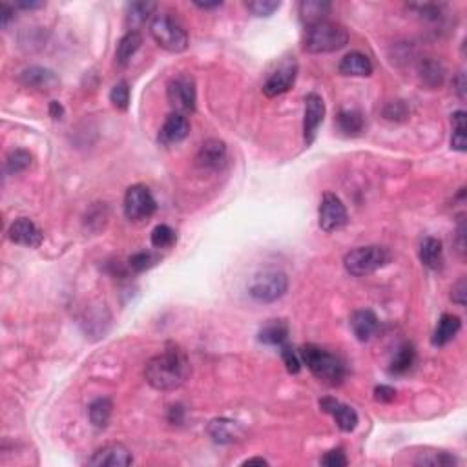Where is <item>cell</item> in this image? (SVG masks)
<instances>
[{
  "mask_svg": "<svg viewBox=\"0 0 467 467\" xmlns=\"http://www.w3.org/2000/svg\"><path fill=\"white\" fill-rule=\"evenodd\" d=\"M190 360L176 343H168L157 356L148 360L144 378L156 391H176L188 380Z\"/></svg>",
  "mask_w": 467,
  "mask_h": 467,
  "instance_id": "cell-1",
  "label": "cell"
},
{
  "mask_svg": "<svg viewBox=\"0 0 467 467\" xmlns=\"http://www.w3.org/2000/svg\"><path fill=\"white\" fill-rule=\"evenodd\" d=\"M299 358L312 375L328 387H338L347 378L345 362L338 354L331 353L323 347L312 345V343L304 345L299 350Z\"/></svg>",
  "mask_w": 467,
  "mask_h": 467,
  "instance_id": "cell-2",
  "label": "cell"
},
{
  "mask_svg": "<svg viewBox=\"0 0 467 467\" xmlns=\"http://www.w3.org/2000/svg\"><path fill=\"white\" fill-rule=\"evenodd\" d=\"M349 43V31L333 21H320L305 28L304 50L307 53H333L345 48Z\"/></svg>",
  "mask_w": 467,
  "mask_h": 467,
  "instance_id": "cell-3",
  "label": "cell"
},
{
  "mask_svg": "<svg viewBox=\"0 0 467 467\" xmlns=\"http://www.w3.org/2000/svg\"><path fill=\"white\" fill-rule=\"evenodd\" d=\"M391 252L385 247L380 245H367V247H358V249L350 250L343 257V267L350 276L362 278V276H369V274L376 272V270L383 269L389 265L391 261Z\"/></svg>",
  "mask_w": 467,
  "mask_h": 467,
  "instance_id": "cell-4",
  "label": "cell"
},
{
  "mask_svg": "<svg viewBox=\"0 0 467 467\" xmlns=\"http://www.w3.org/2000/svg\"><path fill=\"white\" fill-rule=\"evenodd\" d=\"M150 33L154 41L170 53H181L188 48V33H186L185 26L177 18L170 17V13L156 15L150 24Z\"/></svg>",
  "mask_w": 467,
  "mask_h": 467,
  "instance_id": "cell-5",
  "label": "cell"
},
{
  "mask_svg": "<svg viewBox=\"0 0 467 467\" xmlns=\"http://www.w3.org/2000/svg\"><path fill=\"white\" fill-rule=\"evenodd\" d=\"M286 289H289L286 274L279 272V270H265L252 279L249 292L259 304H272L285 296Z\"/></svg>",
  "mask_w": 467,
  "mask_h": 467,
  "instance_id": "cell-6",
  "label": "cell"
},
{
  "mask_svg": "<svg viewBox=\"0 0 467 467\" xmlns=\"http://www.w3.org/2000/svg\"><path fill=\"white\" fill-rule=\"evenodd\" d=\"M157 210V203L150 188L144 185H131L124 194V215L134 223H141L152 218Z\"/></svg>",
  "mask_w": 467,
  "mask_h": 467,
  "instance_id": "cell-7",
  "label": "cell"
},
{
  "mask_svg": "<svg viewBox=\"0 0 467 467\" xmlns=\"http://www.w3.org/2000/svg\"><path fill=\"white\" fill-rule=\"evenodd\" d=\"M166 97L170 106L177 114L188 115L195 112L198 93H195V82L190 75H177L166 86Z\"/></svg>",
  "mask_w": 467,
  "mask_h": 467,
  "instance_id": "cell-8",
  "label": "cell"
},
{
  "mask_svg": "<svg viewBox=\"0 0 467 467\" xmlns=\"http://www.w3.org/2000/svg\"><path fill=\"white\" fill-rule=\"evenodd\" d=\"M318 223L323 232H336L349 223V214L340 198L333 192H325L318 210Z\"/></svg>",
  "mask_w": 467,
  "mask_h": 467,
  "instance_id": "cell-9",
  "label": "cell"
},
{
  "mask_svg": "<svg viewBox=\"0 0 467 467\" xmlns=\"http://www.w3.org/2000/svg\"><path fill=\"white\" fill-rule=\"evenodd\" d=\"M296 77H298V63H296L294 57H286V59L274 70L272 75L267 79V82L263 85V93L270 99L279 97V95L286 93L294 86Z\"/></svg>",
  "mask_w": 467,
  "mask_h": 467,
  "instance_id": "cell-10",
  "label": "cell"
},
{
  "mask_svg": "<svg viewBox=\"0 0 467 467\" xmlns=\"http://www.w3.org/2000/svg\"><path fill=\"white\" fill-rule=\"evenodd\" d=\"M325 117V102L318 93H308L305 97V115H304V139L307 146H311L316 139L318 128Z\"/></svg>",
  "mask_w": 467,
  "mask_h": 467,
  "instance_id": "cell-11",
  "label": "cell"
},
{
  "mask_svg": "<svg viewBox=\"0 0 467 467\" xmlns=\"http://www.w3.org/2000/svg\"><path fill=\"white\" fill-rule=\"evenodd\" d=\"M130 463H134V456L122 444H106L88 460V466L93 467H127Z\"/></svg>",
  "mask_w": 467,
  "mask_h": 467,
  "instance_id": "cell-12",
  "label": "cell"
},
{
  "mask_svg": "<svg viewBox=\"0 0 467 467\" xmlns=\"http://www.w3.org/2000/svg\"><path fill=\"white\" fill-rule=\"evenodd\" d=\"M8 234L13 243L21 245V247H28V249H37L44 240L43 230L30 218H18L17 221H13Z\"/></svg>",
  "mask_w": 467,
  "mask_h": 467,
  "instance_id": "cell-13",
  "label": "cell"
},
{
  "mask_svg": "<svg viewBox=\"0 0 467 467\" xmlns=\"http://www.w3.org/2000/svg\"><path fill=\"white\" fill-rule=\"evenodd\" d=\"M320 407L323 413L331 414V417L336 420V425L343 433H350V431L356 429V425H358V413H356L353 407L341 404V402H338L336 398H331V396L321 398Z\"/></svg>",
  "mask_w": 467,
  "mask_h": 467,
  "instance_id": "cell-14",
  "label": "cell"
},
{
  "mask_svg": "<svg viewBox=\"0 0 467 467\" xmlns=\"http://www.w3.org/2000/svg\"><path fill=\"white\" fill-rule=\"evenodd\" d=\"M195 163L203 170H221L227 164V144L219 139H208L201 144Z\"/></svg>",
  "mask_w": 467,
  "mask_h": 467,
  "instance_id": "cell-15",
  "label": "cell"
},
{
  "mask_svg": "<svg viewBox=\"0 0 467 467\" xmlns=\"http://www.w3.org/2000/svg\"><path fill=\"white\" fill-rule=\"evenodd\" d=\"M18 80L26 88H33L38 90V92H53L60 85L57 73L43 66L26 68L24 72L21 73V77H18Z\"/></svg>",
  "mask_w": 467,
  "mask_h": 467,
  "instance_id": "cell-16",
  "label": "cell"
},
{
  "mask_svg": "<svg viewBox=\"0 0 467 467\" xmlns=\"http://www.w3.org/2000/svg\"><path fill=\"white\" fill-rule=\"evenodd\" d=\"M190 134V122L186 119V115L183 114H170L164 121V124L159 130V143L164 146H170V144L181 143L183 139H186V135Z\"/></svg>",
  "mask_w": 467,
  "mask_h": 467,
  "instance_id": "cell-17",
  "label": "cell"
},
{
  "mask_svg": "<svg viewBox=\"0 0 467 467\" xmlns=\"http://www.w3.org/2000/svg\"><path fill=\"white\" fill-rule=\"evenodd\" d=\"M207 431L215 444H234L245 436L243 425L228 418H215L208 424Z\"/></svg>",
  "mask_w": 467,
  "mask_h": 467,
  "instance_id": "cell-18",
  "label": "cell"
},
{
  "mask_svg": "<svg viewBox=\"0 0 467 467\" xmlns=\"http://www.w3.org/2000/svg\"><path fill=\"white\" fill-rule=\"evenodd\" d=\"M378 318L369 308L356 311L350 316V328H353L354 336H356L358 341H369L370 338L375 336L376 331H378Z\"/></svg>",
  "mask_w": 467,
  "mask_h": 467,
  "instance_id": "cell-19",
  "label": "cell"
},
{
  "mask_svg": "<svg viewBox=\"0 0 467 467\" xmlns=\"http://www.w3.org/2000/svg\"><path fill=\"white\" fill-rule=\"evenodd\" d=\"M338 72L345 77H369L372 73V63L367 55L360 51H350L340 60Z\"/></svg>",
  "mask_w": 467,
  "mask_h": 467,
  "instance_id": "cell-20",
  "label": "cell"
},
{
  "mask_svg": "<svg viewBox=\"0 0 467 467\" xmlns=\"http://www.w3.org/2000/svg\"><path fill=\"white\" fill-rule=\"evenodd\" d=\"M462 328V321H460L458 316L455 314H442L440 320H438L436 328L433 333V345L434 347H446L449 341H453L456 338V334L460 333Z\"/></svg>",
  "mask_w": 467,
  "mask_h": 467,
  "instance_id": "cell-21",
  "label": "cell"
},
{
  "mask_svg": "<svg viewBox=\"0 0 467 467\" xmlns=\"http://www.w3.org/2000/svg\"><path fill=\"white\" fill-rule=\"evenodd\" d=\"M418 257L422 265L431 270H440L444 267V247L436 237H425L418 249Z\"/></svg>",
  "mask_w": 467,
  "mask_h": 467,
  "instance_id": "cell-22",
  "label": "cell"
},
{
  "mask_svg": "<svg viewBox=\"0 0 467 467\" xmlns=\"http://www.w3.org/2000/svg\"><path fill=\"white\" fill-rule=\"evenodd\" d=\"M257 338L265 345H283L289 340V323L285 320H269L261 327Z\"/></svg>",
  "mask_w": 467,
  "mask_h": 467,
  "instance_id": "cell-23",
  "label": "cell"
},
{
  "mask_svg": "<svg viewBox=\"0 0 467 467\" xmlns=\"http://www.w3.org/2000/svg\"><path fill=\"white\" fill-rule=\"evenodd\" d=\"M141 44H143V37H141L139 31H128V33L119 41L117 50H115V63H117V66H128V63H130L131 57L137 53Z\"/></svg>",
  "mask_w": 467,
  "mask_h": 467,
  "instance_id": "cell-24",
  "label": "cell"
},
{
  "mask_svg": "<svg viewBox=\"0 0 467 467\" xmlns=\"http://www.w3.org/2000/svg\"><path fill=\"white\" fill-rule=\"evenodd\" d=\"M331 8L333 6L327 0H304V2H299V17L307 26L316 24V22L327 18Z\"/></svg>",
  "mask_w": 467,
  "mask_h": 467,
  "instance_id": "cell-25",
  "label": "cell"
},
{
  "mask_svg": "<svg viewBox=\"0 0 467 467\" xmlns=\"http://www.w3.org/2000/svg\"><path fill=\"white\" fill-rule=\"evenodd\" d=\"M157 9L156 2H130L127 6V26L130 31H137Z\"/></svg>",
  "mask_w": 467,
  "mask_h": 467,
  "instance_id": "cell-26",
  "label": "cell"
},
{
  "mask_svg": "<svg viewBox=\"0 0 467 467\" xmlns=\"http://www.w3.org/2000/svg\"><path fill=\"white\" fill-rule=\"evenodd\" d=\"M414 360H417V350H414V347L411 345V343H404L400 349L396 350L394 356H392L389 372L396 376L405 375V372H409V370L413 369Z\"/></svg>",
  "mask_w": 467,
  "mask_h": 467,
  "instance_id": "cell-27",
  "label": "cell"
},
{
  "mask_svg": "<svg viewBox=\"0 0 467 467\" xmlns=\"http://www.w3.org/2000/svg\"><path fill=\"white\" fill-rule=\"evenodd\" d=\"M336 124L345 135H360L365 128V119L358 109H341L336 117Z\"/></svg>",
  "mask_w": 467,
  "mask_h": 467,
  "instance_id": "cell-28",
  "label": "cell"
},
{
  "mask_svg": "<svg viewBox=\"0 0 467 467\" xmlns=\"http://www.w3.org/2000/svg\"><path fill=\"white\" fill-rule=\"evenodd\" d=\"M112 409H114V404H112L109 398H97V400H93L88 407V417L93 427L104 429L106 425H108L109 418H112Z\"/></svg>",
  "mask_w": 467,
  "mask_h": 467,
  "instance_id": "cell-29",
  "label": "cell"
},
{
  "mask_svg": "<svg viewBox=\"0 0 467 467\" xmlns=\"http://www.w3.org/2000/svg\"><path fill=\"white\" fill-rule=\"evenodd\" d=\"M453 121V137H451V148L456 152H466L467 150V115L466 112H455L451 115Z\"/></svg>",
  "mask_w": 467,
  "mask_h": 467,
  "instance_id": "cell-30",
  "label": "cell"
},
{
  "mask_svg": "<svg viewBox=\"0 0 467 467\" xmlns=\"http://www.w3.org/2000/svg\"><path fill=\"white\" fill-rule=\"evenodd\" d=\"M31 161H33V157H31V154L28 152V150H24V148H15V150H11V152L8 154V157H6V173H8V176H17V173L30 168Z\"/></svg>",
  "mask_w": 467,
  "mask_h": 467,
  "instance_id": "cell-31",
  "label": "cell"
},
{
  "mask_svg": "<svg viewBox=\"0 0 467 467\" xmlns=\"http://www.w3.org/2000/svg\"><path fill=\"white\" fill-rule=\"evenodd\" d=\"M150 241H152V247H156V249H170L176 245L177 236L168 225H157L150 234Z\"/></svg>",
  "mask_w": 467,
  "mask_h": 467,
  "instance_id": "cell-32",
  "label": "cell"
},
{
  "mask_svg": "<svg viewBox=\"0 0 467 467\" xmlns=\"http://www.w3.org/2000/svg\"><path fill=\"white\" fill-rule=\"evenodd\" d=\"M159 261L161 256H157V254L154 252H137L134 254V256H130V259H128V267H130L131 272L141 274L150 270L152 267H156Z\"/></svg>",
  "mask_w": 467,
  "mask_h": 467,
  "instance_id": "cell-33",
  "label": "cell"
},
{
  "mask_svg": "<svg viewBox=\"0 0 467 467\" xmlns=\"http://www.w3.org/2000/svg\"><path fill=\"white\" fill-rule=\"evenodd\" d=\"M458 462L456 456L449 455L446 451H438V453H433L429 456V453H422L420 456L417 458V466H433V467H447V466H455Z\"/></svg>",
  "mask_w": 467,
  "mask_h": 467,
  "instance_id": "cell-34",
  "label": "cell"
},
{
  "mask_svg": "<svg viewBox=\"0 0 467 467\" xmlns=\"http://www.w3.org/2000/svg\"><path fill=\"white\" fill-rule=\"evenodd\" d=\"M109 101L121 112H127L128 106H130V86H128L127 80H119L117 85L112 88L109 92Z\"/></svg>",
  "mask_w": 467,
  "mask_h": 467,
  "instance_id": "cell-35",
  "label": "cell"
},
{
  "mask_svg": "<svg viewBox=\"0 0 467 467\" xmlns=\"http://www.w3.org/2000/svg\"><path fill=\"white\" fill-rule=\"evenodd\" d=\"M247 8L256 17H270L272 13L281 8V2H276V0H252V2H247Z\"/></svg>",
  "mask_w": 467,
  "mask_h": 467,
  "instance_id": "cell-36",
  "label": "cell"
},
{
  "mask_svg": "<svg viewBox=\"0 0 467 467\" xmlns=\"http://www.w3.org/2000/svg\"><path fill=\"white\" fill-rule=\"evenodd\" d=\"M279 349H281L279 354H281V360L283 363H285L286 370H289L291 375H298L299 370H301V358H299V354L296 353L286 341L283 345H279Z\"/></svg>",
  "mask_w": 467,
  "mask_h": 467,
  "instance_id": "cell-37",
  "label": "cell"
},
{
  "mask_svg": "<svg viewBox=\"0 0 467 467\" xmlns=\"http://www.w3.org/2000/svg\"><path fill=\"white\" fill-rule=\"evenodd\" d=\"M422 79H424V82H427L429 86L442 85V79H444L442 66L433 63V60L422 64Z\"/></svg>",
  "mask_w": 467,
  "mask_h": 467,
  "instance_id": "cell-38",
  "label": "cell"
},
{
  "mask_svg": "<svg viewBox=\"0 0 467 467\" xmlns=\"http://www.w3.org/2000/svg\"><path fill=\"white\" fill-rule=\"evenodd\" d=\"M383 117L387 119V121H405L409 117V108L405 102L402 101H392L389 102L385 108H383Z\"/></svg>",
  "mask_w": 467,
  "mask_h": 467,
  "instance_id": "cell-39",
  "label": "cell"
},
{
  "mask_svg": "<svg viewBox=\"0 0 467 467\" xmlns=\"http://www.w3.org/2000/svg\"><path fill=\"white\" fill-rule=\"evenodd\" d=\"M347 456L343 453V449H333L325 453L323 458H321V466L325 467H345L347 466Z\"/></svg>",
  "mask_w": 467,
  "mask_h": 467,
  "instance_id": "cell-40",
  "label": "cell"
},
{
  "mask_svg": "<svg viewBox=\"0 0 467 467\" xmlns=\"http://www.w3.org/2000/svg\"><path fill=\"white\" fill-rule=\"evenodd\" d=\"M413 9H417L418 15H422L424 18H427V21H438V18L442 17L440 15V6H434V4H413L411 6Z\"/></svg>",
  "mask_w": 467,
  "mask_h": 467,
  "instance_id": "cell-41",
  "label": "cell"
},
{
  "mask_svg": "<svg viewBox=\"0 0 467 467\" xmlns=\"http://www.w3.org/2000/svg\"><path fill=\"white\" fill-rule=\"evenodd\" d=\"M396 398V391L391 385H376L375 387V400L382 404H391Z\"/></svg>",
  "mask_w": 467,
  "mask_h": 467,
  "instance_id": "cell-42",
  "label": "cell"
},
{
  "mask_svg": "<svg viewBox=\"0 0 467 467\" xmlns=\"http://www.w3.org/2000/svg\"><path fill=\"white\" fill-rule=\"evenodd\" d=\"M466 279H460L458 283H456L455 286H453V294H451V298H453V301L455 304H458L460 307H463L466 305Z\"/></svg>",
  "mask_w": 467,
  "mask_h": 467,
  "instance_id": "cell-43",
  "label": "cell"
},
{
  "mask_svg": "<svg viewBox=\"0 0 467 467\" xmlns=\"http://www.w3.org/2000/svg\"><path fill=\"white\" fill-rule=\"evenodd\" d=\"M13 18H15V8H11L9 4L0 6V26H2L4 30L8 28Z\"/></svg>",
  "mask_w": 467,
  "mask_h": 467,
  "instance_id": "cell-44",
  "label": "cell"
},
{
  "mask_svg": "<svg viewBox=\"0 0 467 467\" xmlns=\"http://www.w3.org/2000/svg\"><path fill=\"white\" fill-rule=\"evenodd\" d=\"M168 422L173 425H179L185 422V409H183V405H172V407H170Z\"/></svg>",
  "mask_w": 467,
  "mask_h": 467,
  "instance_id": "cell-45",
  "label": "cell"
},
{
  "mask_svg": "<svg viewBox=\"0 0 467 467\" xmlns=\"http://www.w3.org/2000/svg\"><path fill=\"white\" fill-rule=\"evenodd\" d=\"M463 237H466V225H463V221H460L458 230H456V247H458L460 254L466 252V241H463Z\"/></svg>",
  "mask_w": 467,
  "mask_h": 467,
  "instance_id": "cell-46",
  "label": "cell"
},
{
  "mask_svg": "<svg viewBox=\"0 0 467 467\" xmlns=\"http://www.w3.org/2000/svg\"><path fill=\"white\" fill-rule=\"evenodd\" d=\"M50 117L55 119V121H60L64 117V108L59 101L50 102Z\"/></svg>",
  "mask_w": 467,
  "mask_h": 467,
  "instance_id": "cell-47",
  "label": "cell"
},
{
  "mask_svg": "<svg viewBox=\"0 0 467 467\" xmlns=\"http://www.w3.org/2000/svg\"><path fill=\"white\" fill-rule=\"evenodd\" d=\"M455 86H456V93H458L460 99H466V77L463 73H460L458 77L455 79Z\"/></svg>",
  "mask_w": 467,
  "mask_h": 467,
  "instance_id": "cell-48",
  "label": "cell"
},
{
  "mask_svg": "<svg viewBox=\"0 0 467 467\" xmlns=\"http://www.w3.org/2000/svg\"><path fill=\"white\" fill-rule=\"evenodd\" d=\"M44 6V2H17V4H15V8H18V9H38V8H43Z\"/></svg>",
  "mask_w": 467,
  "mask_h": 467,
  "instance_id": "cell-49",
  "label": "cell"
},
{
  "mask_svg": "<svg viewBox=\"0 0 467 467\" xmlns=\"http://www.w3.org/2000/svg\"><path fill=\"white\" fill-rule=\"evenodd\" d=\"M198 8L201 9H214V8H221L223 6V2H219V0H215V2H194Z\"/></svg>",
  "mask_w": 467,
  "mask_h": 467,
  "instance_id": "cell-50",
  "label": "cell"
},
{
  "mask_svg": "<svg viewBox=\"0 0 467 467\" xmlns=\"http://www.w3.org/2000/svg\"><path fill=\"white\" fill-rule=\"evenodd\" d=\"M243 466H269V462L265 458H249L245 460Z\"/></svg>",
  "mask_w": 467,
  "mask_h": 467,
  "instance_id": "cell-51",
  "label": "cell"
}]
</instances>
